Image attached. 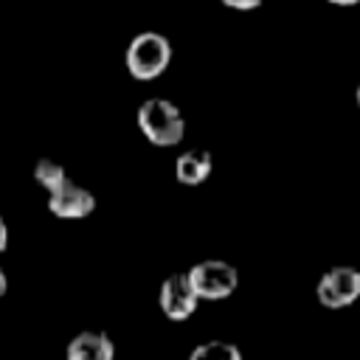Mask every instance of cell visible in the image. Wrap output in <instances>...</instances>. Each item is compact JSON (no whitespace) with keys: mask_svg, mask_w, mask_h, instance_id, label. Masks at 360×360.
<instances>
[{"mask_svg":"<svg viewBox=\"0 0 360 360\" xmlns=\"http://www.w3.org/2000/svg\"><path fill=\"white\" fill-rule=\"evenodd\" d=\"M138 129L152 146H174L186 135V118L180 107L163 96H152L138 107Z\"/></svg>","mask_w":360,"mask_h":360,"instance_id":"6da1fadb","label":"cell"},{"mask_svg":"<svg viewBox=\"0 0 360 360\" xmlns=\"http://www.w3.org/2000/svg\"><path fill=\"white\" fill-rule=\"evenodd\" d=\"M172 62V42L160 31H141L129 39L124 65L132 79L138 82H152L158 79Z\"/></svg>","mask_w":360,"mask_h":360,"instance_id":"7a4b0ae2","label":"cell"},{"mask_svg":"<svg viewBox=\"0 0 360 360\" xmlns=\"http://www.w3.org/2000/svg\"><path fill=\"white\" fill-rule=\"evenodd\" d=\"M186 273L197 298L205 301H222L239 287V270L225 259H202Z\"/></svg>","mask_w":360,"mask_h":360,"instance_id":"3957f363","label":"cell"},{"mask_svg":"<svg viewBox=\"0 0 360 360\" xmlns=\"http://www.w3.org/2000/svg\"><path fill=\"white\" fill-rule=\"evenodd\" d=\"M318 304L326 309H343L360 298V270L349 264L329 267L315 284Z\"/></svg>","mask_w":360,"mask_h":360,"instance_id":"277c9868","label":"cell"},{"mask_svg":"<svg viewBox=\"0 0 360 360\" xmlns=\"http://www.w3.org/2000/svg\"><path fill=\"white\" fill-rule=\"evenodd\" d=\"M158 304H160V312L169 318V321H186L194 315L200 298L188 281V273H172L169 278H163L160 284V292H158Z\"/></svg>","mask_w":360,"mask_h":360,"instance_id":"5b68a950","label":"cell"},{"mask_svg":"<svg viewBox=\"0 0 360 360\" xmlns=\"http://www.w3.org/2000/svg\"><path fill=\"white\" fill-rule=\"evenodd\" d=\"M93 208H96L93 191L79 186L73 177L59 183L53 191H48V211L59 219H84L87 214H93Z\"/></svg>","mask_w":360,"mask_h":360,"instance_id":"8992f818","label":"cell"},{"mask_svg":"<svg viewBox=\"0 0 360 360\" xmlns=\"http://www.w3.org/2000/svg\"><path fill=\"white\" fill-rule=\"evenodd\" d=\"M65 360H115V346L110 335L84 329L76 338H70L65 349Z\"/></svg>","mask_w":360,"mask_h":360,"instance_id":"52a82bcc","label":"cell"},{"mask_svg":"<svg viewBox=\"0 0 360 360\" xmlns=\"http://www.w3.org/2000/svg\"><path fill=\"white\" fill-rule=\"evenodd\" d=\"M211 172H214V155L202 146H191L180 152L174 160V177L183 186H200L211 177Z\"/></svg>","mask_w":360,"mask_h":360,"instance_id":"ba28073f","label":"cell"},{"mask_svg":"<svg viewBox=\"0 0 360 360\" xmlns=\"http://www.w3.org/2000/svg\"><path fill=\"white\" fill-rule=\"evenodd\" d=\"M188 360H242V352L231 340H202L191 349Z\"/></svg>","mask_w":360,"mask_h":360,"instance_id":"9c48e42d","label":"cell"},{"mask_svg":"<svg viewBox=\"0 0 360 360\" xmlns=\"http://www.w3.org/2000/svg\"><path fill=\"white\" fill-rule=\"evenodd\" d=\"M70 174H68V169L59 163V160H53V158H39L37 160V166H34V180L45 188V191H53L59 183H65Z\"/></svg>","mask_w":360,"mask_h":360,"instance_id":"30bf717a","label":"cell"},{"mask_svg":"<svg viewBox=\"0 0 360 360\" xmlns=\"http://www.w3.org/2000/svg\"><path fill=\"white\" fill-rule=\"evenodd\" d=\"M222 6H228V8H233V11H253V8H259L264 0H219Z\"/></svg>","mask_w":360,"mask_h":360,"instance_id":"8fae6325","label":"cell"},{"mask_svg":"<svg viewBox=\"0 0 360 360\" xmlns=\"http://www.w3.org/2000/svg\"><path fill=\"white\" fill-rule=\"evenodd\" d=\"M6 245H8V228H6V219L0 217V253L6 250Z\"/></svg>","mask_w":360,"mask_h":360,"instance_id":"7c38bea8","label":"cell"},{"mask_svg":"<svg viewBox=\"0 0 360 360\" xmlns=\"http://www.w3.org/2000/svg\"><path fill=\"white\" fill-rule=\"evenodd\" d=\"M326 3H332V6H357L360 0H326Z\"/></svg>","mask_w":360,"mask_h":360,"instance_id":"4fadbf2b","label":"cell"},{"mask_svg":"<svg viewBox=\"0 0 360 360\" xmlns=\"http://www.w3.org/2000/svg\"><path fill=\"white\" fill-rule=\"evenodd\" d=\"M6 287H8V281H6V273H3V267H0V295L6 292Z\"/></svg>","mask_w":360,"mask_h":360,"instance_id":"5bb4252c","label":"cell"},{"mask_svg":"<svg viewBox=\"0 0 360 360\" xmlns=\"http://www.w3.org/2000/svg\"><path fill=\"white\" fill-rule=\"evenodd\" d=\"M354 101H357V110H360V84L354 87Z\"/></svg>","mask_w":360,"mask_h":360,"instance_id":"9a60e30c","label":"cell"}]
</instances>
